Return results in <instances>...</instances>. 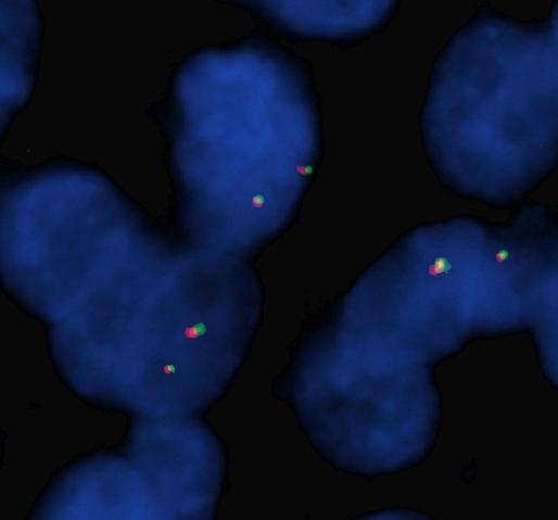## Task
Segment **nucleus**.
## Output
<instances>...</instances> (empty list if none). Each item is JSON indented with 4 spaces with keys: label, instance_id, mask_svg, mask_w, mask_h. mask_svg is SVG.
<instances>
[{
    "label": "nucleus",
    "instance_id": "nucleus-1",
    "mask_svg": "<svg viewBox=\"0 0 558 520\" xmlns=\"http://www.w3.org/2000/svg\"><path fill=\"white\" fill-rule=\"evenodd\" d=\"M420 129L456 195L503 210L533 192L557 164V2L535 21L478 7L434 60Z\"/></svg>",
    "mask_w": 558,
    "mask_h": 520
},
{
    "label": "nucleus",
    "instance_id": "nucleus-2",
    "mask_svg": "<svg viewBox=\"0 0 558 520\" xmlns=\"http://www.w3.org/2000/svg\"><path fill=\"white\" fill-rule=\"evenodd\" d=\"M265 200H264V196L263 195H255L253 196L252 199V203L255 207H262L263 204H264Z\"/></svg>",
    "mask_w": 558,
    "mask_h": 520
}]
</instances>
